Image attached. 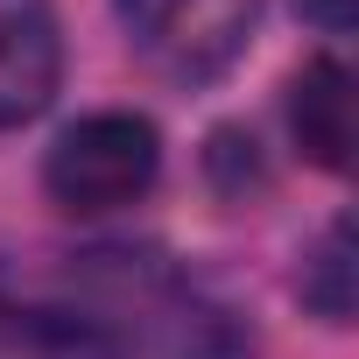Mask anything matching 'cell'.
Listing matches in <instances>:
<instances>
[{"mask_svg": "<svg viewBox=\"0 0 359 359\" xmlns=\"http://www.w3.org/2000/svg\"><path fill=\"white\" fill-rule=\"evenodd\" d=\"M155 176H162V134L148 113H120V106L71 120L43 155V191L78 219L148 198Z\"/></svg>", "mask_w": 359, "mask_h": 359, "instance_id": "obj_1", "label": "cell"}, {"mask_svg": "<svg viewBox=\"0 0 359 359\" xmlns=\"http://www.w3.org/2000/svg\"><path fill=\"white\" fill-rule=\"evenodd\" d=\"M113 8H120L134 50L162 78L205 85L247 50L261 0H113Z\"/></svg>", "mask_w": 359, "mask_h": 359, "instance_id": "obj_2", "label": "cell"}, {"mask_svg": "<svg viewBox=\"0 0 359 359\" xmlns=\"http://www.w3.org/2000/svg\"><path fill=\"white\" fill-rule=\"evenodd\" d=\"M64 85L57 0H0V127H29Z\"/></svg>", "mask_w": 359, "mask_h": 359, "instance_id": "obj_3", "label": "cell"}, {"mask_svg": "<svg viewBox=\"0 0 359 359\" xmlns=\"http://www.w3.org/2000/svg\"><path fill=\"white\" fill-rule=\"evenodd\" d=\"M289 134H296L303 162L345 176V162H352V71L338 57H310L289 78Z\"/></svg>", "mask_w": 359, "mask_h": 359, "instance_id": "obj_4", "label": "cell"}, {"mask_svg": "<svg viewBox=\"0 0 359 359\" xmlns=\"http://www.w3.org/2000/svg\"><path fill=\"white\" fill-rule=\"evenodd\" d=\"M0 359H127L120 338L71 310H15L0 303Z\"/></svg>", "mask_w": 359, "mask_h": 359, "instance_id": "obj_5", "label": "cell"}, {"mask_svg": "<svg viewBox=\"0 0 359 359\" xmlns=\"http://www.w3.org/2000/svg\"><path fill=\"white\" fill-rule=\"evenodd\" d=\"M303 303L324 324H352V219H331L324 240L303 254Z\"/></svg>", "mask_w": 359, "mask_h": 359, "instance_id": "obj_6", "label": "cell"}, {"mask_svg": "<svg viewBox=\"0 0 359 359\" xmlns=\"http://www.w3.org/2000/svg\"><path fill=\"white\" fill-rule=\"evenodd\" d=\"M296 15L317 22L324 36H345V29H352V0H296Z\"/></svg>", "mask_w": 359, "mask_h": 359, "instance_id": "obj_7", "label": "cell"}]
</instances>
